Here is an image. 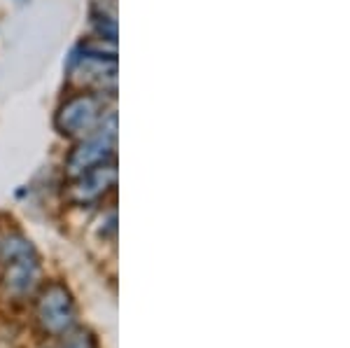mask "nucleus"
Masks as SVG:
<instances>
[{
  "mask_svg": "<svg viewBox=\"0 0 350 348\" xmlns=\"http://www.w3.org/2000/svg\"><path fill=\"white\" fill-rule=\"evenodd\" d=\"M94 28L100 38L110 42H117V21L112 16H105V14H94Z\"/></svg>",
  "mask_w": 350,
  "mask_h": 348,
  "instance_id": "nucleus-7",
  "label": "nucleus"
},
{
  "mask_svg": "<svg viewBox=\"0 0 350 348\" xmlns=\"http://www.w3.org/2000/svg\"><path fill=\"white\" fill-rule=\"evenodd\" d=\"M103 101L94 94H77L68 98L56 112V129L66 136H80L89 133L100 122Z\"/></svg>",
  "mask_w": 350,
  "mask_h": 348,
  "instance_id": "nucleus-4",
  "label": "nucleus"
},
{
  "mask_svg": "<svg viewBox=\"0 0 350 348\" xmlns=\"http://www.w3.org/2000/svg\"><path fill=\"white\" fill-rule=\"evenodd\" d=\"M38 323L47 334L61 336L66 332H70L75 327L77 321V304L72 299L70 290L64 283L54 280L47 288L42 290V295L38 297Z\"/></svg>",
  "mask_w": 350,
  "mask_h": 348,
  "instance_id": "nucleus-3",
  "label": "nucleus"
},
{
  "mask_svg": "<svg viewBox=\"0 0 350 348\" xmlns=\"http://www.w3.org/2000/svg\"><path fill=\"white\" fill-rule=\"evenodd\" d=\"M117 185V164L115 159L98 164L89 171L80 173L77 178H72V187H70V199L80 206L94 204V201L103 199Z\"/></svg>",
  "mask_w": 350,
  "mask_h": 348,
  "instance_id": "nucleus-5",
  "label": "nucleus"
},
{
  "mask_svg": "<svg viewBox=\"0 0 350 348\" xmlns=\"http://www.w3.org/2000/svg\"><path fill=\"white\" fill-rule=\"evenodd\" d=\"M52 348H98V344H96V336L87 330H77V332L70 330L66 336L61 334V339Z\"/></svg>",
  "mask_w": 350,
  "mask_h": 348,
  "instance_id": "nucleus-6",
  "label": "nucleus"
},
{
  "mask_svg": "<svg viewBox=\"0 0 350 348\" xmlns=\"http://www.w3.org/2000/svg\"><path fill=\"white\" fill-rule=\"evenodd\" d=\"M115 148H117V115L110 112L105 120H100V126L96 129L92 136L84 138L70 152V157H68V176L77 178L80 173L89 171V168L115 159Z\"/></svg>",
  "mask_w": 350,
  "mask_h": 348,
  "instance_id": "nucleus-2",
  "label": "nucleus"
},
{
  "mask_svg": "<svg viewBox=\"0 0 350 348\" xmlns=\"http://www.w3.org/2000/svg\"><path fill=\"white\" fill-rule=\"evenodd\" d=\"M0 260L5 265L3 283L8 293L24 297L38 285L40 278V262L33 243L21 234H10L0 241Z\"/></svg>",
  "mask_w": 350,
  "mask_h": 348,
  "instance_id": "nucleus-1",
  "label": "nucleus"
}]
</instances>
